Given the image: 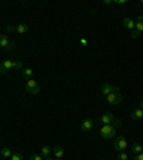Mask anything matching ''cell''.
<instances>
[{
    "instance_id": "1",
    "label": "cell",
    "mask_w": 143,
    "mask_h": 160,
    "mask_svg": "<svg viewBox=\"0 0 143 160\" xmlns=\"http://www.w3.org/2000/svg\"><path fill=\"white\" fill-rule=\"evenodd\" d=\"M100 136L103 139H115L117 136V129L113 124H103L100 127Z\"/></svg>"
},
{
    "instance_id": "2",
    "label": "cell",
    "mask_w": 143,
    "mask_h": 160,
    "mask_svg": "<svg viewBox=\"0 0 143 160\" xmlns=\"http://www.w3.org/2000/svg\"><path fill=\"white\" fill-rule=\"evenodd\" d=\"M113 146L117 153H122V152H125L129 147V143H127V140L123 136H116L113 139Z\"/></svg>"
},
{
    "instance_id": "3",
    "label": "cell",
    "mask_w": 143,
    "mask_h": 160,
    "mask_svg": "<svg viewBox=\"0 0 143 160\" xmlns=\"http://www.w3.org/2000/svg\"><path fill=\"white\" fill-rule=\"evenodd\" d=\"M122 100H123V97H122V94L119 92H112L110 94L106 96V102L110 106H117V104L122 103Z\"/></svg>"
},
{
    "instance_id": "4",
    "label": "cell",
    "mask_w": 143,
    "mask_h": 160,
    "mask_svg": "<svg viewBox=\"0 0 143 160\" xmlns=\"http://www.w3.org/2000/svg\"><path fill=\"white\" fill-rule=\"evenodd\" d=\"M26 92L29 94H37L40 92V84L37 83V80L29 79L26 82Z\"/></svg>"
},
{
    "instance_id": "5",
    "label": "cell",
    "mask_w": 143,
    "mask_h": 160,
    "mask_svg": "<svg viewBox=\"0 0 143 160\" xmlns=\"http://www.w3.org/2000/svg\"><path fill=\"white\" fill-rule=\"evenodd\" d=\"M135 23L136 24H135V29H133V32H132V37H133V39H137L139 34L143 33V14H140V16L137 17Z\"/></svg>"
},
{
    "instance_id": "6",
    "label": "cell",
    "mask_w": 143,
    "mask_h": 160,
    "mask_svg": "<svg viewBox=\"0 0 143 160\" xmlns=\"http://www.w3.org/2000/svg\"><path fill=\"white\" fill-rule=\"evenodd\" d=\"M112 92H119V87L113 86V84H110V83H103L102 87H100V93H102V96H105V97H106L107 94H110Z\"/></svg>"
},
{
    "instance_id": "7",
    "label": "cell",
    "mask_w": 143,
    "mask_h": 160,
    "mask_svg": "<svg viewBox=\"0 0 143 160\" xmlns=\"http://www.w3.org/2000/svg\"><path fill=\"white\" fill-rule=\"evenodd\" d=\"M12 69H13V59H6L0 63V74H6Z\"/></svg>"
},
{
    "instance_id": "8",
    "label": "cell",
    "mask_w": 143,
    "mask_h": 160,
    "mask_svg": "<svg viewBox=\"0 0 143 160\" xmlns=\"http://www.w3.org/2000/svg\"><path fill=\"white\" fill-rule=\"evenodd\" d=\"M115 119H116V117H115V114L107 112V113H105V114H102V116H100V123H102V124H112Z\"/></svg>"
},
{
    "instance_id": "9",
    "label": "cell",
    "mask_w": 143,
    "mask_h": 160,
    "mask_svg": "<svg viewBox=\"0 0 143 160\" xmlns=\"http://www.w3.org/2000/svg\"><path fill=\"white\" fill-rule=\"evenodd\" d=\"M82 130L83 132H89V130H92L94 127V122H93V119H86V120H83L82 122Z\"/></svg>"
},
{
    "instance_id": "10",
    "label": "cell",
    "mask_w": 143,
    "mask_h": 160,
    "mask_svg": "<svg viewBox=\"0 0 143 160\" xmlns=\"http://www.w3.org/2000/svg\"><path fill=\"white\" fill-rule=\"evenodd\" d=\"M135 20L133 19H130V17H125L123 19V26H125V29H127V30H133L135 29Z\"/></svg>"
},
{
    "instance_id": "11",
    "label": "cell",
    "mask_w": 143,
    "mask_h": 160,
    "mask_svg": "<svg viewBox=\"0 0 143 160\" xmlns=\"http://www.w3.org/2000/svg\"><path fill=\"white\" fill-rule=\"evenodd\" d=\"M132 119H133L135 122L143 119V110L140 109V107H137V109H135L133 112H132Z\"/></svg>"
},
{
    "instance_id": "12",
    "label": "cell",
    "mask_w": 143,
    "mask_h": 160,
    "mask_svg": "<svg viewBox=\"0 0 143 160\" xmlns=\"http://www.w3.org/2000/svg\"><path fill=\"white\" fill-rule=\"evenodd\" d=\"M53 154H54V159H62L64 156V149L62 146L53 147Z\"/></svg>"
},
{
    "instance_id": "13",
    "label": "cell",
    "mask_w": 143,
    "mask_h": 160,
    "mask_svg": "<svg viewBox=\"0 0 143 160\" xmlns=\"http://www.w3.org/2000/svg\"><path fill=\"white\" fill-rule=\"evenodd\" d=\"M22 76L27 80L33 79V69H30V67H26V69H24L23 67V70H22Z\"/></svg>"
},
{
    "instance_id": "14",
    "label": "cell",
    "mask_w": 143,
    "mask_h": 160,
    "mask_svg": "<svg viewBox=\"0 0 143 160\" xmlns=\"http://www.w3.org/2000/svg\"><path fill=\"white\" fill-rule=\"evenodd\" d=\"M10 44V40L6 34H0V47H3V49H7Z\"/></svg>"
},
{
    "instance_id": "15",
    "label": "cell",
    "mask_w": 143,
    "mask_h": 160,
    "mask_svg": "<svg viewBox=\"0 0 143 160\" xmlns=\"http://www.w3.org/2000/svg\"><path fill=\"white\" fill-rule=\"evenodd\" d=\"M27 30H29V26H27L26 23H19V24L16 26V32H17L19 34H24Z\"/></svg>"
},
{
    "instance_id": "16",
    "label": "cell",
    "mask_w": 143,
    "mask_h": 160,
    "mask_svg": "<svg viewBox=\"0 0 143 160\" xmlns=\"http://www.w3.org/2000/svg\"><path fill=\"white\" fill-rule=\"evenodd\" d=\"M53 152V147H50V146H43L42 147V150H40V154L46 159V157H49L50 156V153Z\"/></svg>"
},
{
    "instance_id": "17",
    "label": "cell",
    "mask_w": 143,
    "mask_h": 160,
    "mask_svg": "<svg viewBox=\"0 0 143 160\" xmlns=\"http://www.w3.org/2000/svg\"><path fill=\"white\" fill-rule=\"evenodd\" d=\"M130 150H132V153L133 154H139V153L143 152V146L140 143H133L132 147H130Z\"/></svg>"
},
{
    "instance_id": "18",
    "label": "cell",
    "mask_w": 143,
    "mask_h": 160,
    "mask_svg": "<svg viewBox=\"0 0 143 160\" xmlns=\"http://www.w3.org/2000/svg\"><path fill=\"white\" fill-rule=\"evenodd\" d=\"M0 154H2L3 157H6V159H10L13 153H12V150H10L9 147H3V149L0 150Z\"/></svg>"
},
{
    "instance_id": "19",
    "label": "cell",
    "mask_w": 143,
    "mask_h": 160,
    "mask_svg": "<svg viewBox=\"0 0 143 160\" xmlns=\"http://www.w3.org/2000/svg\"><path fill=\"white\" fill-rule=\"evenodd\" d=\"M10 160H24L23 154L19 153V152H14L13 154H12V157H10Z\"/></svg>"
},
{
    "instance_id": "20",
    "label": "cell",
    "mask_w": 143,
    "mask_h": 160,
    "mask_svg": "<svg viewBox=\"0 0 143 160\" xmlns=\"http://www.w3.org/2000/svg\"><path fill=\"white\" fill-rule=\"evenodd\" d=\"M13 69L14 70H23V63L20 60H13Z\"/></svg>"
},
{
    "instance_id": "21",
    "label": "cell",
    "mask_w": 143,
    "mask_h": 160,
    "mask_svg": "<svg viewBox=\"0 0 143 160\" xmlns=\"http://www.w3.org/2000/svg\"><path fill=\"white\" fill-rule=\"evenodd\" d=\"M117 160H129V154L122 152V153H117Z\"/></svg>"
},
{
    "instance_id": "22",
    "label": "cell",
    "mask_w": 143,
    "mask_h": 160,
    "mask_svg": "<svg viewBox=\"0 0 143 160\" xmlns=\"http://www.w3.org/2000/svg\"><path fill=\"white\" fill-rule=\"evenodd\" d=\"M113 124L115 127H116V129H119V127H122V119H119V117H116V119L113 120Z\"/></svg>"
},
{
    "instance_id": "23",
    "label": "cell",
    "mask_w": 143,
    "mask_h": 160,
    "mask_svg": "<svg viewBox=\"0 0 143 160\" xmlns=\"http://www.w3.org/2000/svg\"><path fill=\"white\" fill-rule=\"evenodd\" d=\"M29 160H44V157L42 156V154L34 153V154H32V156H30V159H29Z\"/></svg>"
},
{
    "instance_id": "24",
    "label": "cell",
    "mask_w": 143,
    "mask_h": 160,
    "mask_svg": "<svg viewBox=\"0 0 143 160\" xmlns=\"http://www.w3.org/2000/svg\"><path fill=\"white\" fill-rule=\"evenodd\" d=\"M7 52H14L16 50V43H14L13 40H10V44H9V47H7Z\"/></svg>"
},
{
    "instance_id": "25",
    "label": "cell",
    "mask_w": 143,
    "mask_h": 160,
    "mask_svg": "<svg viewBox=\"0 0 143 160\" xmlns=\"http://www.w3.org/2000/svg\"><path fill=\"white\" fill-rule=\"evenodd\" d=\"M133 160H143V152H142V153H139V154H135Z\"/></svg>"
},
{
    "instance_id": "26",
    "label": "cell",
    "mask_w": 143,
    "mask_h": 160,
    "mask_svg": "<svg viewBox=\"0 0 143 160\" xmlns=\"http://www.w3.org/2000/svg\"><path fill=\"white\" fill-rule=\"evenodd\" d=\"M113 4H126V0H113Z\"/></svg>"
},
{
    "instance_id": "27",
    "label": "cell",
    "mask_w": 143,
    "mask_h": 160,
    "mask_svg": "<svg viewBox=\"0 0 143 160\" xmlns=\"http://www.w3.org/2000/svg\"><path fill=\"white\" fill-rule=\"evenodd\" d=\"M103 4L105 6H112V4H113V0H103Z\"/></svg>"
},
{
    "instance_id": "28",
    "label": "cell",
    "mask_w": 143,
    "mask_h": 160,
    "mask_svg": "<svg viewBox=\"0 0 143 160\" xmlns=\"http://www.w3.org/2000/svg\"><path fill=\"white\" fill-rule=\"evenodd\" d=\"M7 32H16V27L12 26V24H9V26H7Z\"/></svg>"
},
{
    "instance_id": "29",
    "label": "cell",
    "mask_w": 143,
    "mask_h": 160,
    "mask_svg": "<svg viewBox=\"0 0 143 160\" xmlns=\"http://www.w3.org/2000/svg\"><path fill=\"white\" fill-rule=\"evenodd\" d=\"M80 43L83 44V46H87V40L86 39H80Z\"/></svg>"
},
{
    "instance_id": "30",
    "label": "cell",
    "mask_w": 143,
    "mask_h": 160,
    "mask_svg": "<svg viewBox=\"0 0 143 160\" xmlns=\"http://www.w3.org/2000/svg\"><path fill=\"white\" fill-rule=\"evenodd\" d=\"M139 107H140V109L143 110V100H142V102H140V106H139Z\"/></svg>"
},
{
    "instance_id": "31",
    "label": "cell",
    "mask_w": 143,
    "mask_h": 160,
    "mask_svg": "<svg viewBox=\"0 0 143 160\" xmlns=\"http://www.w3.org/2000/svg\"><path fill=\"white\" fill-rule=\"evenodd\" d=\"M44 160H54V159H50V157H46V159H44Z\"/></svg>"
},
{
    "instance_id": "32",
    "label": "cell",
    "mask_w": 143,
    "mask_h": 160,
    "mask_svg": "<svg viewBox=\"0 0 143 160\" xmlns=\"http://www.w3.org/2000/svg\"><path fill=\"white\" fill-rule=\"evenodd\" d=\"M54 160H62V159H54Z\"/></svg>"
},
{
    "instance_id": "33",
    "label": "cell",
    "mask_w": 143,
    "mask_h": 160,
    "mask_svg": "<svg viewBox=\"0 0 143 160\" xmlns=\"http://www.w3.org/2000/svg\"><path fill=\"white\" fill-rule=\"evenodd\" d=\"M142 4H143V0H142Z\"/></svg>"
}]
</instances>
